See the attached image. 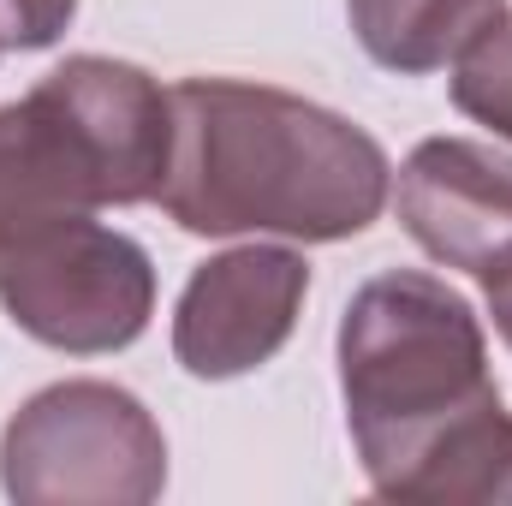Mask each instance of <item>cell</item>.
Wrapping results in <instances>:
<instances>
[{"label":"cell","instance_id":"1","mask_svg":"<svg viewBox=\"0 0 512 506\" xmlns=\"http://www.w3.org/2000/svg\"><path fill=\"white\" fill-rule=\"evenodd\" d=\"M167 102L173 149L155 203L173 227L197 239L274 233L334 245L382 221L393 167L346 114L245 78H185Z\"/></svg>","mask_w":512,"mask_h":506},{"label":"cell","instance_id":"2","mask_svg":"<svg viewBox=\"0 0 512 506\" xmlns=\"http://www.w3.org/2000/svg\"><path fill=\"white\" fill-rule=\"evenodd\" d=\"M340 393L364 477L393 501L447 429L501 399L471 298L423 268L364 280L340 316Z\"/></svg>","mask_w":512,"mask_h":506},{"label":"cell","instance_id":"3","mask_svg":"<svg viewBox=\"0 0 512 506\" xmlns=\"http://www.w3.org/2000/svg\"><path fill=\"white\" fill-rule=\"evenodd\" d=\"M173 149L167 90L108 54L60 60L0 108V245L96 209L155 203Z\"/></svg>","mask_w":512,"mask_h":506},{"label":"cell","instance_id":"4","mask_svg":"<svg viewBox=\"0 0 512 506\" xmlns=\"http://www.w3.org/2000/svg\"><path fill=\"white\" fill-rule=\"evenodd\" d=\"M0 489L24 506H149L167 489V435L114 381H54L0 429Z\"/></svg>","mask_w":512,"mask_h":506},{"label":"cell","instance_id":"5","mask_svg":"<svg viewBox=\"0 0 512 506\" xmlns=\"http://www.w3.org/2000/svg\"><path fill=\"white\" fill-rule=\"evenodd\" d=\"M0 310L54 352H126L155 316L149 251L90 215L0 245Z\"/></svg>","mask_w":512,"mask_h":506},{"label":"cell","instance_id":"6","mask_svg":"<svg viewBox=\"0 0 512 506\" xmlns=\"http://www.w3.org/2000/svg\"><path fill=\"white\" fill-rule=\"evenodd\" d=\"M310 262L286 245H245L209 256L173 304V358L197 381L262 370L298 328Z\"/></svg>","mask_w":512,"mask_h":506},{"label":"cell","instance_id":"7","mask_svg":"<svg viewBox=\"0 0 512 506\" xmlns=\"http://www.w3.org/2000/svg\"><path fill=\"white\" fill-rule=\"evenodd\" d=\"M399 227L483 286L512 268V155L477 137H423L393 191Z\"/></svg>","mask_w":512,"mask_h":506},{"label":"cell","instance_id":"8","mask_svg":"<svg viewBox=\"0 0 512 506\" xmlns=\"http://www.w3.org/2000/svg\"><path fill=\"white\" fill-rule=\"evenodd\" d=\"M346 12L376 66L423 78L453 66L507 12V0H346Z\"/></svg>","mask_w":512,"mask_h":506},{"label":"cell","instance_id":"9","mask_svg":"<svg viewBox=\"0 0 512 506\" xmlns=\"http://www.w3.org/2000/svg\"><path fill=\"white\" fill-rule=\"evenodd\" d=\"M453 108L512 143V12L453 60Z\"/></svg>","mask_w":512,"mask_h":506},{"label":"cell","instance_id":"10","mask_svg":"<svg viewBox=\"0 0 512 506\" xmlns=\"http://www.w3.org/2000/svg\"><path fill=\"white\" fill-rule=\"evenodd\" d=\"M78 0H0V54H36L66 36Z\"/></svg>","mask_w":512,"mask_h":506},{"label":"cell","instance_id":"11","mask_svg":"<svg viewBox=\"0 0 512 506\" xmlns=\"http://www.w3.org/2000/svg\"><path fill=\"white\" fill-rule=\"evenodd\" d=\"M489 316H495L501 340L512 346V268H507V274H495V280H489Z\"/></svg>","mask_w":512,"mask_h":506}]
</instances>
